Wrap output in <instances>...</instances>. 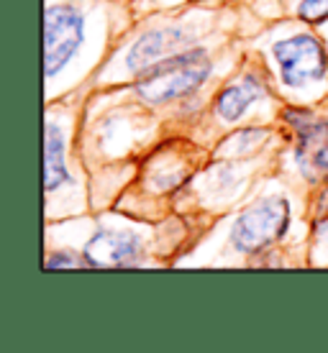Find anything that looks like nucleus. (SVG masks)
<instances>
[{"label":"nucleus","instance_id":"f257e3e1","mask_svg":"<svg viewBox=\"0 0 328 353\" xmlns=\"http://www.w3.org/2000/svg\"><path fill=\"white\" fill-rule=\"evenodd\" d=\"M208 74H211V64L205 59V54L200 49H190L146 67L136 90L146 103L157 105V103L190 95L208 80Z\"/></svg>","mask_w":328,"mask_h":353},{"label":"nucleus","instance_id":"f03ea898","mask_svg":"<svg viewBox=\"0 0 328 353\" xmlns=\"http://www.w3.org/2000/svg\"><path fill=\"white\" fill-rule=\"evenodd\" d=\"M290 225V205L282 197H267L251 210L241 215L233 230L231 241L244 254H257L277 239H282Z\"/></svg>","mask_w":328,"mask_h":353},{"label":"nucleus","instance_id":"7ed1b4c3","mask_svg":"<svg viewBox=\"0 0 328 353\" xmlns=\"http://www.w3.org/2000/svg\"><path fill=\"white\" fill-rule=\"evenodd\" d=\"M85 39V21L70 6H52L44 13V72L54 77L70 62Z\"/></svg>","mask_w":328,"mask_h":353},{"label":"nucleus","instance_id":"20e7f679","mask_svg":"<svg viewBox=\"0 0 328 353\" xmlns=\"http://www.w3.org/2000/svg\"><path fill=\"white\" fill-rule=\"evenodd\" d=\"M275 57L282 70V82L287 88H302L308 82L326 77V54L318 39L308 34L293 36L287 41L275 44Z\"/></svg>","mask_w":328,"mask_h":353},{"label":"nucleus","instance_id":"39448f33","mask_svg":"<svg viewBox=\"0 0 328 353\" xmlns=\"http://www.w3.org/2000/svg\"><path fill=\"white\" fill-rule=\"evenodd\" d=\"M144 254L142 239L128 230H100L85 246V261L95 269L133 266Z\"/></svg>","mask_w":328,"mask_h":353},{"label":"nucleus","instance_id":"423d86ee","mask_svg":"<svg viewBox=\"0 0 328 353\" xmlns=\"http://www.w3.org/2000/svg\"><path fill=\"white\" fill-rule=\"evenodd\" d=\"M187 44V34L180 28H160V31H149L146 36H142L136 46L128 54V67L131 70H146L157 59H167L180 54L177 49Z\"/></svg>","mask_w":328,"mask_h":353},{"label":"nucleus","instance_id":"0eeeda50","mask_svg":"<svg viewBox=\"0 0 328 353\" xmlns=\"http://www.w3.org/2000/svg\"><path fill=\"white\" fill-rule=\"evenodd\" d=\"M298 161L305 174H328V123L300 128Z\"/></svg>","mask_w":328,"mask_h":353},{"label":"nucleus","instance_id":"6e6552de","mask_svg":"<svg viewBox=\"0 0 328 353\" xmlns=\"http://www.w3.org/2000/svg\"><path fill=\"white\" fill-rule=\"evenodd\" d=\"M262 95L259 85L251 77L239 85H231V88L221 90V95L215 97V110L223 121H239L241 115L247 113V108Z\"/></svg>","mask_w":328,"mask_h":353},{"label":"nucleus","instance_id":"1a4fd4ad","mask_svg":"<svg viewBox=\"0 0 328 353\" xmlns=\"http://www.w3.org/2000/svg\"><path fill=\"white\" fill-rule=\"evenodd\" d=\"M67 182V167H64V141L62 133L57 131V125H46L44 136V187L46 192H52L57 187Z\"/></svg>","mask_w":328,"mask_h":353},{"label":"nucleus","instance_id":"9d476101","mask_svg":"<svg viewBox=\"0 0 328 353\" xmlns=\"http://www.w3.org/2000/svg\"><path fill=\"white\" fill-rule=\"evenodd\" d=\"M300 18L308 23H320L328 18V0H302Z\"/></svg>","mask_w":328,"mask_h":353},{"label":"nucleus","instance_id":"9b49d317","mask_svg":"<svg viewBox=\"0 0 328 353\" xmlns=\"http://www.w3.org/2000/svg\"><path fill=\"white\" fill-rule=\"evenodd\" d=\"M46 266H49V269H59V266H62V269H72V266H77V261L72 256H67V254H57V256H52L46 261Z\"/></svg>","mask_w":328,"mask_h":353}]
</instances>
